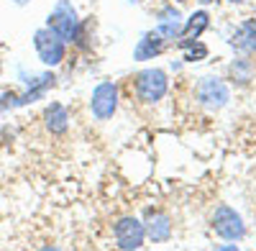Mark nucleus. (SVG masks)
Masks as SVG:
<instances>
[{
    "label": "nucleus",
    "instance_id": "nucleus-1",
    "mask_svg": "<svg viewBox=\"0 0 256 251\" xmlns=\"http://www.w3.org/2000/svg\"><path fill=\"white\" fill-rule=\"evenodd\" d=\"M46 26L52 31L59 34V38L64 44H74L77 31H80V18H77V8L70 3V0H56V6L52 8Z\"/></svg>",
    "mask_w": 256,
    "mask_h": 251
},
{
    "label": "nucleus",
    "instance_id": "nucleus-2",
    "mask_svg": "<svg viewBox=\"0 0 256 251\" xmlns=\"http://www.w3.org/2000/svg\"><path fill=\"white\" fill-rule=\"evenodd\" d=\"M34 49H36V56L41 59V64H46V67L62 64L64 54H67V44H64L59 38V34L52 31L49 26L34 31Z\"/></svg>",
    "mask_w": 256,
    "mask_h": 251
},
{
    "label": "nucleus",
    "instance_id": "nucleus-3",
    "mask_svg": "<svg viewBox=\"0 0 256 251\" xmlns=\"http://www.w3.org/2000/svg\"><path fill=\"white\" fill-rule=\"evenodd\" d=\"M169 90V80H166V72L164 70H144L136 74V95L141 102H148V106H154L159 102Z\"/></svg>",
    "mask_w": 256,
    "mask_h": 251
},
{
    "label": "nucleus",
    "instance_id": "nucleus-4",
    "mask_svg": "<svg viewBox=\"0 0 256 251\" xmlns=\"http://www.w3.org/2000/svg\"><path fill=\"white\" fill-rule=\"evenodd\" d=\"M210 226L226 241H241L246 236V223H244L241 213H236L230 205H218L216 213H212Z\"/></svg>",
    "mask_w": 256,
    "mask_h": 251
},
{
    "label": "nucleus",
    "instance_id": "nucleus-5",
    "mask_svg": "<svg viewBox=\"0 0 256 251\" xmlns=\"http://www.w3.org/2000/svg\"><path fill=\"white\" fill-rule=\"evenodd\" d=\"M118 110V85L113 80H102L90 95V113L98 120H110Z\"/></svg>",
    "mask_w": 256,
    "mask_h": 251
},
{
    "label": "nucleus",
    "instance_id": "nucleus-6",
    "mask_svg": "<svg viewBox=\"0 0 256 251\" xmlns=\"http://www.w3.org/2000/svg\"><path fill=\"white\" fill-rule=\"evenodd\" d=\"M195 98L200 106L210 108V110H220L228 106L230 100V90L220 77H202L195 88Z\"/></svg>",
    "mask_w": 256,
    "mask_h": 251
},
{
    "label": "nucleus",
    "instance_id": "nucleus-7",
    "mask_svg": "<svg viewBox=\"0 0 256 251\" xmlns=\"http://www.w3.org/2000/svg\"><path fill=\"white\" fill-rule=\"evenodd\" d=\"M113 236H116V246L123 248V251H134V248H141L144 241H146V231H144V223L134 216H126L116 223L113 228Z\"/></svg>",
    "mask_w": 256,
    "mask_h": 251
},
{
    "label": "nucleus",
    "instance_id": "nucleus-8",
    "mask_svg": "<svg viewBox=\"0 0 256 251\" xmlns=\"http://www.w3.org/2000/svg\"><path fill=\"white\" fill-rule=\"evenodd\" d=\"M146 236L154 244H164L172 236V218L164 210H146V223H144Z\"/></svg>",
    "mask_w": 256,
    "mask_h": 251
},
{
    "label": "nucleus",
    "instance_id": "nucleus-9",
    "mask_svg": "<svg viewBox=\"0 0 256 251\" xmlns=\"http://www.w3.org/2000/svg\"><path fill=\"white\" fill-rule=\"evenodd\" d=\"M210 26V13L208 10H195L182 26V34H180V46L184 49L187 44H192V41H198Z\"/></svg>",
    "mask_w": 256,
    "mask_h": 251
},
{
    "label": "nucleus",
    "instance_id": "nucleus-10",
    "mask_svg": "<svg viewBox=\"0 0 256 251\" xmlns=\"http://www.w3.org/2000/svg\"><path fill=\"white\" fill-rule=\"evenodd\" d=\"M28 82V90L26 92H20L18 95V108H24V106H31V102H36V100H41L52 88H54V82H56V77L52 74V72H44V74H38L36 80H26Z\"/></svg>",
    "mask_w": 256,
    "mask_h": 251
},
{
    "label": "nucleus",
    "instance_id": "nucleus-11",
    "mask_svg": "<svg viewBox=\"0 0 256 251\" xmlns=\"http://www.w3.org/2000/svg\"><path fill=\"white\" fill-rule=\"evenodd\" d=\"M166 46V38L159 34V31H146L141 38H138V44L134 49V59L136 62H146V59H154L164 52Z\"/></svg>",
    "mask_w": 256,
    "mask_h": 251
},
{
    "label": "nucleus",
    "instance_id": "nucleus-12",
    "mask_svg": "<svg viewBox=\"0 0 256 251\" xmlns=\"http://www.w3.org/2000/svg\"><path fill=\"white\" fill-rule=\"evenodd\" d=\"M182 26H184V18H182V13H180L174 6H166V8L159 10V26H156V31H159L166 41H169V38H180Z\"/></svg>",
    "mask_w": 256,
    "mask_h": 251
},
{
    "label": "nucleus",
    "instance_id": "nucleus-13",
    "mask_svg": "<svg viewBox=\"0 0 256 251\" xmlns=\"http://www.w3.org/2000/svg\"><path fill=\"white\" fill-rule=\"evenodd\" d=\"M44 126H46V131L54 134V136H62V134H67L70 128V113L67 108L62 106V102H49L46 110H44Z\"/></svg>",
    "mask_w": 256,
    "mask_h": 251
},
{
    "label": "nucleus",
    "instance_id": "nucleus-14",
    "mask_svg": "<svg viewBox=\"0 0 256 251\" xmlns=\"http://www.w3.org/2000/svg\"><path fill=\"white\" fill-rule=\"evenodd\" d=\"M230 46L241 54H256V20H244L233 34Z\"/></svg>",
    "mask_w": 256,
    "mask_h": 251
},
{
    "label": "nucleus",
    "instance_id": "nucleus-15",
    "mask_svg": "<svg viewBox=\"0 0 256 251\" xmlns=\"http://www.w3.org/2000/svg\"><path fill=\"white\" fill-rule=\"evenodd\" d=\"M230 74H233V80H238L241 85H246V82L254 80V64L248 59H236L230 64Z\"/></svg>",
    "mask_w": 256,
    "mask_h": 251
},
{
    "label": "nucleus",
    "instance_id": "nucleus-16",
    "mask_svg": "<svg viewBox=\"0 0 256 251\" xmlns=\"http://www.w3.org/2000/svg\"><path fill=\"white\" fill-rule=\"evenodd\" d=\"M205 56H208V46L202 44L200 38L184 46V59H187V62H202Z\"/></svg>",
    "mask_w": 256,
    "mask_h": 251
},
{
    "label": "nucleus",
    "instance_id": "nucleus-17",
    "mask_svg": "<svg viewBox=\"0 0 256 251\" xmlns=\"http://www.w3.org/2000/svg\"><path fill=\"white\" fill-rule=\"evenodd\" d=\"M18 108V92L16 90H3L0 92V113H8Z\"/></svg>",
    "mask_w": 256,
    "mask_h": 251
},
{
    "label": "nucleus",
    "instance_id": "nucleus-18",
    "mask_svg": "<svg viewBox=\"0 0 256 251\" xmlns=\"http://www.w3.org/2000/svg\"><path fill=\"white\" fill-rule=\"evenodd\" d=\"M228 3H233V6H238V3H244V0H228Z\"/></svg>",
    "mask_w": 256,
    "mask_h": 251
},
{
    "label": "nucleus",
    "instance_id": "nucleus-19",
    "mask_svg": "<svg viewBox=\"0 0 256 251\" xmlns=\"http://www.w3.org/2000/svg\"><path fill=\"white\" fill-rule=\"evenodd\" d=\"M16 3H18V6H26V3H28V0H16Z\"/></svg>",
    "mask_w": 256,
    "mask_h": 251
},
{
    "label": "nucleus",
    "instance_id": "nucleus-20",
    "mask_svg": "<svg viewBox=\"0 0 256 251\" xmlns=\"http://www.w3.org/2000/svg\"><path fill=\"white\" fill-rule=\"evenodd\" d=\"M0 77H3V59H0Z\"/></svg>",
    "mask_w": 256,
    "mask_h": 251
},
{
    "label": "nucleus",
    "instance_id": "nucleus-21",
    "mask_svg": "<svg viewBox=\"0 0 256 251\" xmlns=\"http://www.w3.org/2000/svg\"><path fill=\"white\" fill-rule=\"evenodd\" d=\"M172 3H187V0H172Z\"/></svg>",
    "mask_w": 256,
    "mask_h": 251
},
{
    "label": "nucleus",
    "instance_id": "nucleus-22",
    "mask_svg": "<svg viewBox=\"0 0 256 251\" xmlns=\"http://www.w3.org/2000/svg\"><path fill=\"white\" fill-rule=\"evenodd\" d=\"M202 3H212V0H202Z\"/></svg>",
    "mask_w": 256,
    "mask_h": 251
}]
</instances>
